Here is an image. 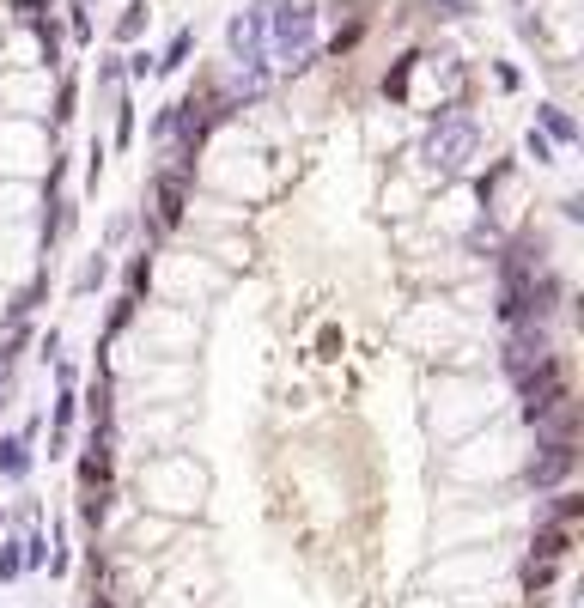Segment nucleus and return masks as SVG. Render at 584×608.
Masks as SVG:
<instances>
[{"label": "nucleus", "mask_w": 584, "mask_h": 608, "mask_svg": "<svg viewBox=\"0 0 584 608\" xmlns=\"http://www.w3.org/2000/svg\"><path fill=\"white\" fill-rule=\"evenodd\" d=\"M140 31H146V7H140V0H128V13L116 19V37H122V43H134Z\"/></svg>", "instance_id": "4468645a"}, {"label": "nucleus", "mask_w": 584, "mask_h": 608, "mask_svg": "<svg viewBox=\"0 0 584 608\" xmlns=\"http://www.w3.org/2000/svg\"><path fill=\"white\" fill-rule=\"evenodd\" d=\"M554 347H548V329L542 323H518V329H511V341H505V371L511 377H518V371H530L536 359H548Z\"/></svg>", "instance_id": "423d86ee"}, {"label": "nucleus", "mask_w": 584, "mask_h": 608, "mask_svg": "<svg viewBox=\"0 0 584 608\" xmlns=\"http://www.w3.org/2000/svg\"><path fill=\"white\" fill-rule=\"evenodd\" d=\"M189 49H195V31H189V25H183V31H177V37H171V49H165V55H159V61H153V67H159V73H177V67H183V61H189Z\"/></svg>", "instance_id": "9b49d317"}, {"label": "nucleus", "mask_w": 584, "mask_h": 608, "mask_svg": "<svg viewBox=\"0 0 584 608\" xmlns=\"http://www.w3.org/2000/svg\"><path fill=\"white\" fill-rule=\"evenodd\" d=\"M566 390H572V377H566V359H560V353H548V359H536L530 371H518V408H524L530 426L554 420L560 402H566Z\"/></svg>", "instance_id": "7ed1b4c3"}, {"label": "nucleus", "mask_w": 584, "mask_h": 608, "mask_svg": "<svg viewBox=\"0 0 584 608\" xmlns=\"http://www.w3.org/2000/svg\"><path fill=\"white\" fill-rule=\"evenodd\" d=\"M578 511H584V499H578V493H560V499H554V523H572Z\"/></svg>", "instance_id": "6ab92c4d"}, {"label": "nucleus", "mask_w": 584, "mask_h": 608, "mask_svg": "<svg viewBox=\"0 0 584 608\" xmlns=\"http://www.w3.org/2000/svg\"><path fill=\"white\" fill-rule=\"evenodd\" d=\"M31 475V438H0V481H25Z\"/></svg>", "instance_id": "6e6552de"}, {"label": "nucleus", "mask_w": 584, "mask_h": 608, "mask_svg": "<svg viewBox=\"0 0 584 608\" xmlns=\"http://www.w3.org/2000/svg\"><path fill=\"white\" fill-rule=\"evenodd\" d=\"M268 55L280 73L317 61V0H268Z\"/></svg>", "instance_id": "f257e3e1"}, {"label": "nucleus", "mask_w": 584, "mask_h": 608, "mask_svg": "<svg viewBox=\"0 0 584 608\" xmlns=\"http://www.w3.org/2000/svg\"><path fill=\"white\" fill-rule=\"evenodd\" d=\"M128 140H134V110L122 104V116H116V146H128Z\"/></svg>", "instance_id": "5701e85b"}, {"label": "nucleus", "mask_w": 584, "mask_h": 608, "mask_svg": "<svg viewBox=\"0 0 584 608\" xmlns=\"http://www.w3.org/2000/svg\"><path fill=\"white\" fill-rule=\"evenodd\" d=\"M481 152V128L469 122V116H445V122H432V134H426V146H420V159L432 165V171H463L469 159Z\"/></svg>", "instance_id": "20e7f679"}, {"label": "nucleus", "mask_w": 584, "mask_h": 608, "mask_svg": "<svg viewBox=\"0 0 584 608\" xmlns=\"http://www.w3.org/2000/svg\"><path fill=\"white\" fill-rule=\"evenodd\" d=\"M542 134H548V140H560V146H572V140H578V122H572L560 104H542Z\"/></svg>", "instance_id": "9d476101"}, {"label": "nucleus", "mask_w": 584, "mask_h": 608, "mask_svg": "<svg viewBox=\"0 0 584 608\" xmlns=\"http://www.w3.org/2000/svg\"><path fill=\"white\" fill-rule=\"evenodd\" d=\"M19 341H25V335H7V341H0V390H7V377H13V365H19Z\"/></svg>", "instance_id": "f3484780"}, {"label": "nucleus", "mask_w": 584, "mask_h": 608, "mask_svg": "<svg viewBox=\"0 0 584 608\" xmlns=\"http://www.w3.org/2000/svg\"><path fill=\"white\" fill-rule=\"evenodd\" d=\"M153 61H159V55H146V49H134V55H128V73H134V80H146V73H153Z\"/></svg>", "instance_id": "412c9836"}, {"label": "nucleus", "mask_w": 584, "mask_h": 608, "mask_svg": "<svg viewBox=\"0 0 584 608\" xmlns=\"http://www.w3.org/2000/svg\"><path fill=\"white\" fill-rule=\"evenodd\" d=\"M25 572V542H0V584H13Z\"/></svg>", "instance_id": "f8f14e48"}, {"label": "nucleus", "mask_w": 584, "mask_h": 608, "mask_svg": "<svg viewBox=\"0 0 584 608\" xmlns=\"http://www.w3.org/2000/svg\"><path fill=\"white\" fill-rule=\"evenodd\" d=\"M566 548H572L566 523H548V529H536V542H530V560H536V566H554V560H560Z\"/></svg>", "instance_id": "1a4fd4ad"}, {"label": "nucleus", "mask_w": 584, "mask_h": 608, "mask_svg": "<svg viewBox=\"0 0 584 608\" xmlns=\"http://www.w3.org/2000/svg\"><path fill=\"white\" fill-rule=\"evenodd\" d=\"M226 43H232V61H238V80H244V98H262L274 67H268V0H256L250 13H238L226 25Z\"/></svg>", "instance_id": "f03ea898"}, {"label": "nucleus", "mask_w": 584, "mask_h": 608, "mask_svg": "<svg viewBox=\"0 0 584 608\" xmlns=\"http://www.w3.org/2000/svg\"><path fill=\"white\" fill-rule=\"evenodd\" d=\"M146 286H153V256H134V262H128V298L140 304Z\"/></svg>", "instance_id": "ddd939ff"}, {"label": "nucleus", "mask_w": 584, "mask_h": 608, "mask_svg": "<svg viewBox=\"0 0 584 608\" xmlns=\"http://www.w3.org/2000/svg\"><path fill=\"white\" fill-rule=\"evenodd\" d=\"M578 469V450H572V438H548L536 456H530V469H524V481L536 487V493H554L566 475Z\"/></svg>", "instance_id": "39448f33"}, {"label": "nucleus", "mask_w": 584, "mask_h": 608, "mask_svg": "<svg viewBox=\"0 0 584 608\" xmlns=\"http://www.w3.org/2000/svg\"><path fill=\"white\" fill-rule=\"evenodd\" d=\"M86 408H92V426H110V377H98V384H92Z\"/></svg>", "instance_id": "2eb2a0df"}, {"label": "nucleus", "mask_w": 584, "mask_h": 608, "mask_svg": "<svg viewBox=\"0 0 584 608\" xmlns=\"http://www.w3.org/2000/svg\"><path fill=\"white\" fill-rule=\"evenodd\" d=\"M31 566H49V542L37 536V529L25 536V572H31Z\"/></svg>", "instance_id": "a211bd4d"}, {"label": "nucleus", "mask_w": 584, "mask_h": 608, "mask_svg": "<svg viewBox=\"0 0 584 608\" xmlns=\"http://www.w3.org/2000/svg\"><path fill=\"white\" fill-rule=\"evenodd\" d=\"M524 152H530V159H536V165H548V152H554V146H548V134H536V128H530V140H524Z\"/></svg>", "instance_id": "aec40b11"}, {"label": "nucleus", "mask_w": 584, "mask_h": 608, "mask_svg": "<svg viewBox=\"0 0 584 608\" xmlns=\"http://www.w3.org/2000/svg\"><path fill=\"white\" fill-rule=\"evenodd\" d=\"M104 511H110V487H98V493H86V499H80V517H86L92 529L104 523Z\"/></svg>", "instance_id": "dca6fc26"}, {"label": "nucleus", "mask_w": 584, "mask_h": 608, "mask_svg": "<svg viewBox=\"0 0 584 608\" xmlns=\"http://www.w3.org/2000/svg\"><path fill=\"white\" fill-rule=\"evenodd\" d=\"M73 116V80H61V98H55V122H67Z\"/></svg>", "instance_id": "4be33fe9"}, {"label": "nucleus", "mask_w": 584, "mask_h": 608, "mask_svg": "<svg viewBox=\"0 0 584 608\" xmlns=\"http://www.w3.org/2000/svg\"><path fill=\"white\" fill-rule=\"evenodd\" d=\"M153 195H159V232L183 225V195H189V177H183V171H159Z\"/></svg>", "instance_id": "0eeeda50"}]
</instances>
